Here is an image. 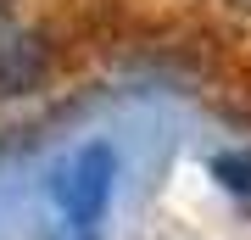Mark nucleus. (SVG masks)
<instances>
[{
	"label": "nucleus",
	"mask_w": 251,
	"mask_h": 240,
	"mask_svg": "<svg viewBox=\"0 0 251 240\" xmlns=\"http://www.w3.org/2000/svg\"><path fill=\"white\" fill-rule=\"evenodd\" d=\"M112 173H117V157L106 151V145H84V151L56 173V207L67 213L73 229H90V223L106 213Z\"/></svg>",
	"instance_id": "1"
},
{
	"label": "nucleus",
	"mask_w": 251,
	"mask_h": 240,
	"mask_svg": "<svg viewBox=\"0 0 251 240\" xmlns=\"http://www.w3.org/2000/svg\"><path fill=\"white\" fill-rule=\"evenodd\" d=\"M212 173L224 179L234 196H251V157H218V162H212Z\"/></svg>",
	"instance_id": "2"
},
{
	"label": "nucleus",
	"mask_w": 251,
	"mask_h": 240,
	"mask_svg": "<svg viewBox=\"0 0 251 240\" xmlns=\"http://www.w3.org/2000/svg\"><path fill=\"white\" fill-rule=\"evenodd\" d=\"M240 6H251V0H240Z\"/></svg>",
	"instance_id": "3"
}]
</instances>
